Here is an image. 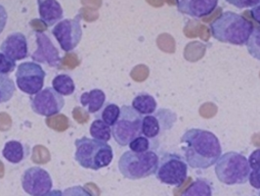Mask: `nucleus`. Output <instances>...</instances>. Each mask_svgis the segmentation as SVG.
Instances as JSON below:
<instances>
[{
    "label": "nucleus",
    "mask_w": 260,
    "mask_h": 196,
    "mask_svg": "<svg viewBox=\"0 0 260 196\" xmlns=\"http://www.w3.org/2000/svg\"><path fill=\"white\" fill-rule=\"evenodd\" d=\"M180 142L184 158L192 169H208L221 156L220 142L211 131L190 129L183 133Z\"/></svg>",
    "instance_id": "f257e3e1"
},
{
    "label": "nucleus",
    "mask_w": 260,
    "mask_h": 196,
    "mask_svg": "<svg viewBox=\"0 0 260 196\" xmlns=\"http://www.w3.org/2000/svg\"><path fill=\"white\" fill-rule=\"evenodd\" d=\"M209 29L213 39L223 43L243 46L247 44L254 26L244 16L226 11L210 23Z\"/></svg>",
    "instance_id": "f03ea898"
},
{
    "label": "nucleus",
    "mask_w": 260,
    "mask_h": 196,
    "mask_svg": "<svg viewBox=\"0 0 260 196\" xmlns=\"http://www.w3.org/2000/svg\"><path fill=\"white\" fill-rule=\"evenodd\" d=\"M75 146V160L84 169H103L108 167L114 159L112 146L101 141L83 136L76 139Z\"/></svg>",
    "instance_id": "7ed1b4c3"
},
{
    "label": "nucleus",
    "mask_w": 260,
    "mask_h": 196,
    "mask_svg": "<svg viewBox=\"0 0 260 196\" xmlns=\"http://www.w3.org/2000/svg\"><path fill=\"white\" fill-rule=\"evenodd\" d=\"M159 158L155 150L137 153L125 151L118 161V170L128 180L136 181L151 177L156 174Z\"/></svg>",
    "instance_id": "20e7f679"
},
{
    "label": "nucleus",
    "mask_w": 260,
    "mask_h": 196,
    "mask_svg": "<svg viewBox=\"0 0 260 196\" xmlns=\"http://www.w3.org/2000/svg\"><path fill=\"white\" fill-rule=\"evenodd\" d=\"M250 167L247 157L229 151L222 154L215 166V174L220 183L226 185L244 184L248 181Z\"/></svg>",
    "instance_id": "39448f33"
},
{
    "label": "nucleus",
    "mask_w": 260,
    "mask_h": 196,
    "mask_svg": "<svg viewBox=\"0 0 260 196\" xmlns=\"http://www.w3.org/2000/svg\"><path fill=\"white\" fill-rule=\"evenodd\" d=\"M142 115L136 112L132 106L123 105L120 108V115L112 127V136L119 146L124 147L142 135Z\"/></svg>",
    "instance_id": "423d86ee"
},
{
    "label": "nucleus",
    "mask_w": 260,
    "mask_h": 196,
    "mask_svg": "<svg viewBox=\"0 0 260 196\" xmlns=\"http://www.w3.org/2000/svg\"><path fill=\"white\" fill-rule=\"evenodd\" d=\"M156 178L164 184L181 186L188 176L186 160L176 153H165L159 158Z\"/></svg>",
    "instance_id": "0eeeda50"
},
{
    "label": "nucleus",
    "mask_w": 260,
    "mask_h": 196,
    "mask_svg": "<svg viewBox=\"0 0 260 196\" xmlns=\"http://www.w3.org/2000/svg\"><path fill=\"white\" fill-rule=\"evenodd\" d=\"M16 83L21 92L35 95L43 89L45 71L37 62H24L17 67Z\"/></svg>",
    "instance_id": "6e6552de"
},
{
    "label": "nucleus",
    "mask_w": 260,
    "mask_h": 196,
    "mask_svg": "<svg viewBox=\"0 0 260 196\" xmlns=\"http://www.w3.org/2000/svg\"><path fill=\"white\" fill-rule=\"evenodd\" d=\"M81 15L74 19H64L57 23L52 30V35L57 39L61 48L65 52H71L77 48L82 39V29L80 25Z\"/></svg>",
    "instance_id": "1a4fd4ad"
},
{
    "label": "nucleus",
    "mask_w": 260,
    "mask_h": 196,
    "mask_svg": "<svg viewBox=\"0 0 260 196\" xmlns=\"http://www.w3.org/2000/svg\"><path fill=\"white\" fill-rule=\"evenodd\" d=\"M176 120V114L171 110L158 109L155 113L142 119V135L156 141L166 131L172 129Z\"/></svg>",
    "instance_id": "9d476101"
},
{
    "label": "nucleus",
    "mask_w": 260,
    "mask_h": 196,
    "mask_svg": "<svg viewBox=\"0 0 260 196\" xmlns=\"http://www.w3.org/2000/svg\"><path fill=\"white\" fill-rule=\"evenodd\" d=\"M65 106L63 95L56 92L53 88H46L35 94L30 98L32 111L43 117H52L59 114Z\"/></svg>",
    "instance_id": "9b49d317"
},
{
    "label": "nucleus",
    "mask_w": 260,
    "mask_h": 196,
    "mask_svg": "<svg viewBox=\"0 0 260 196\" xmlns=\"http://www.w3.org/2000/svg\"><path fill=\"white\" fill-rule=\"evenodd\" d=\"M22 187L28 195H44L52 189V178L41 167H30L23 174Z\"/></svg>",
    "instance_id": "f8f14e48"
},
{
    "label": "nucleus",
    "mask_w": 260,
    "mask_h": 196,
    "mask_svg": "<svg viewBox=\"0 0 260 196\" xmlns=\"http://www.w3.org/2000/svg\"><path fill=\"white\" fill-rule=\"evenodd\" d=\"M35 37L38 48L31 54V59L35 62L47 64L52 68L59 67L61 56L50 38L42 32H35Z\"/></svg>",
    "instance_id": "ddd939ff"
},
{
    "label": "nucleus",
    "mask_w": 260,
    "mask_h": 196,
    "mask_svg": "<svg viewBox=\"0 0 260 196\" xmlns=\"http://www.w3.org/2000/svg\"><path fill=\"white\" fill-rule=\"evenodd\" d=\"M0 51L14 61L26 59L28 56L26 36L19 32L10 34L1 43Z\"/></svg>",
    "instance_id": "4468645a"
},
{
    "label": "nucleus",
    "mask_w": 260,
    "mask_h": 196,
    "mask_svg": "<svg viewBox=\"0 0 260 196\" xmlns=\"http://www.w3.org/2000/svg\"><path fill=\"white\" fill-rule=\"evenodd\" d=\"M176 4L180 13L201 19L216 9L218 0H176Z\"/></svg>",
    "instance_id": "2eb2a0df"
},
{
    "label": "nucleus",
    "mask_w": 260,
    "mask_h": 196,
    "mask_svg": "<svg viewBox=\"0 0 260 196\" xmlns=\"http://www.w3.org/2000/svg\"><path fill=\"white\" fill-rule=\"evenodd\" d=\"M40 21L47 26H52L62 21L63 8L57 0H38Z\"/></svg>",
    "instance_id": "dca6fc26"
},
{
    "label": "nucleus",
    "mask_w": 260,
    "mask_h": 196,
    "mask_svg": "<svg viewBox=\"0 0 260 196\" xmlns=\"http://www.w3.org/2000/svg\"><path fill=\"white\" fill-rule=\"evenodd\" d=\"M29 148L27 145L18 142L10 141L7 142L2 150V155L10 163L19 164L26 159L28 155Z\"/></svg>",
    "instance_id": "f3484780"
},
{
    "label": "nucleus",
    "mask_w": 260,
    "mask_h": 196,
    "mask_svg": "<svg viewBox=\"0 0 260 196\" xmlns=\"http://www.w3.org/2000/svg\"><path fill=\"white\" fill-rule=\"evenodd\" d=\"M105 102L106 94L99 89H94L90 92H83L80 96V104L84 108H87V111L90 114L98 113L103 108Z\"/></svg>",
    "instance_id": "a211bd4d"
},
{
    "label": "nucleus",
    "mask_w": 260,
    "mask_h": 196,
    "mask_svg": "<svg viewBox=\"0 0 260 196\" xmlns=\"http://www.w3.org/2000/svg\"><path fill=\"white\" fill-rule=\"evenodd\" d=\"M131 106L140 115L147 116L156 112L157 103L154 96L143 92L133 98Z\"/></svg>",
    "instance_id": "6ab92c4d"
},
{
    "label": "nucleus",
    "mask_w": 260,
    "mask_h": 196,
    "mask_svg": "<svg viewBox=\"0 0 260 196\" xmlns=\"http://www.w3.org/2000/svg\"><path fill=\"white\" fill-rule=\"evenodd\" d=\"M52 88L63 96L72 95L76 91V85L74 79L66 74L57 75L53 78Z\"/></svg>",
    "instance_id": "aec40b11"
},
{
    "label": "nucleus",
    "mask_w": 260,
    "mask_h": 196,
    "mask_svg": "<svg viewBox=\"0 0 260 196\" xmlns=\"http://www.w3.org/2000/svg\"><path fill=\"white\" fill-rule=\"evenodd\" d=\"M90 135L94 139L108 143L112 138V128L101 119H96L90 126Z\"/></svg>",
    "instance_id": "412c9836"
},
{
    "label": "nucleus",
    "mask_w": 260,
    "mask_h": 196,
    "mask_svg": "<svg viewBox=\"0 0 260 196\" xmlns=\"http://www.w3.org/2000/svg\"><path fill=\"white\" fill-rule=\"evenodd\" d=\"M181 196H212V188L208 181L199 179L187 186Z\"/></svg>",
    "instance_id": "4be33fe9"
},
{
    "label": "nucleus",
    "mask_w": 260,
    "mask_h": 196,
    "mask_svg": "<svg viewBox=\"0 0 260 196\" xmlns=\"http://www.w3.org/2000/svg\"><path fill=\"white\" fill-rule=\"evenodd\" d=\"M120 115V108L115 103H106L96 114V119H101L107 125L113 127Z\"/></svg>",
    "instance_id": "5701e85b"
},
{
    "label": "nucleus",
    "mask_w": 260,
    "mask_h": 196,
    "mask_svg": "<svg viewBox=\"0 0 260 196\" xmlns=\"http://www.w3.org/2000/svg\"><path fill=\"white\" fill-rule=\"evenodd\" d=\"M129 149L133 152L142 153L147 152L149 150H155L158 147V144L156 141L150 139L144 135H139L135 139H133L129 144Z\"/></svg>",
    "instance_id": "b1692460"
},
{
    "label": "nucleus",
    "mask_w": 260,
    "mask_h": 196,
    "mask_svg": "<svg viewBox=\"0 0 260 196\" xmlns=\"http://www.w3.org/2000/svg\"><path fill=\"white\" fill-rule=\"evenodd\" d=\"M16 91L13 79L7 75L0 74V104L9 101Z\"/></svg>",
    "instance_id": "393cba45"
},
{
    "label": "nucleus",
    "mask_w": 260,
    "mask_h": 196,
    "mask_svg": "<svg viewBox=\"0 0 260 196\" xmlns=\"http://www.w3.org/2000/svg\"><path fill=\"white\" fill-rule=\"evenodd\" d=\"M248 53L260 61V26H254L247 43Z\"/></svg>",
    "instance_id": "a878e982"
},
{
    "label": "nucleus",
    "mask_w": 260,
    "mask_h": 196,
    "mask_svg": "<svg viewBox=\"0 0 260 196\" xmlns=\"http://www.w3.org/2000/svg\"><path fill=\"white\" fill-rule=\"evenodd\" d=\"M16 67V61L10 59L5 54L0 52V74L8 76L10 73L13 72Z\"/></svg>",
    "instance_id": "bb28decb"
},
{
    "label": "nucleus",
    "mask_w": 260,
    "mask_h": 196,
    "mask_svg": "<svg viewBox=\"0 0 260 196\" xmlns=\"http://www.w3.org/2000/svg\"><path fill=\"white\" fill-rule=\"evenodd\" d=\"M62 196H93L91 193L86 190L83 186L81 185H75L71 186L69 188H66L63 191Z\"/></svg>",
    "instance_id": "cd10ccee"
},
{
    "label": "nucleus",
    "mask_w": 260,
    "mask_h": 196,
    "mask_svg": "<svg viewBox=\"0 0 260 196\" xmlns=\"http://www.w3.org/2000/svg\"><path fill=\"white\" fill-rule=\"evenodd\" d=\"M227 3L233 5L238 9H246V8H252L257 5L260 0H225Z\"/></svg>",
    "instance_id": "c85d7f7f"
},
{
    "label": "nucleus",
    "mask_w": 260,
    "mask_h": 196,
    "mask_svg": "<svg viewBox=\"0 0 260 196\" xmlns=\"http://www.w3.org/2000/svg\"><path fill=\"white\" fill-rule=\"evenodd\" d=\"M247 160H248V164H249L250 170L260 169V148L254 150L249 155Z\"/></svg>",
    "instance_id": "c756f323"
},
{
    "label": "nucleus",
    "mask_w": 260,
    "mask_h": 196,
    "mask_svg": "<svg viewBox=\"0 0 260 196\" xmlns=\"http://www.w3.org/2000/svg\"><path fill=\"white\" fill-rule=\"evenodd\" d=\"M248 182L253 188L260 190V169L250 170L249 177H248Z\"/></svg>",
    "instance_id": "7c9ffc66"
},
{
    "label": "nucleus",
    "mask_w": 260,
    "mask_h": 196,
    "mask_svg": "<svg viewBox=\"0 0 260 196\" xmlns=\"http://www.w3.org/2000/svg\"><path fill=\"white\" fill-rule=\"evenodd\" d=\"M8 20V14L6 12V9L0 4V35L4 31V27L7 24Z\"/></svg>",
    "instance_id": "2f4dec72"
},
{
    "label": "nucleus",
    "mask_w": 260,
    "mask_h": 196,
    "mask_svg": "<svg viewBox=\"0 0 260 196\" xmlns=\"http://www.w3.org/2000/svg\"><path fill=\"white\" fill-rule=\"evenodd\" d=\"M249 12H250L251 18L260 25V2L257 5H255L254 7L250 8Z\"/></svg>",
    "instance_id": "473e14b6"
},
{
    "label": "nucleus",
    "mask_w": 260,
    "mask_h": 196,
    "mask_svg": "<svg viewBox=\"0 0 260 196\" xmlns=\"http://www.w3.org/2000/svg\"><path fill=\"white\" fill-rule=\"evenodd\" d=\"M62 191L59 189H54V190H50L49 192H47L46 194L42 196H62Z\"/></svg>",
    "instance_id": "72a5a7b5"
},
{
    "label": "nucleus",
    "mask_w": 260,
    "mask_h": 196,
    "mask_svg": "<svg viewBox=\"0 0 260 196\" xmlns=\"http://www.w3.org/2000/svg\"><path fill=\"white\" fill-rule=\"evenodd\" d=\"M259 196H260V192H259Z\"/></svg>",
    "instance_id": "f704fd0d"
}]
</instances>
